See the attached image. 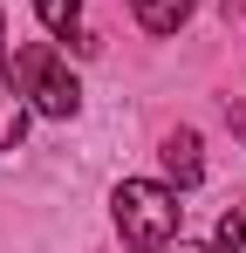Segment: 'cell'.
Listing matches in <instances>:
<instances>
[{
  "mask_svg": "<svg viewBox=\"0 0 246 253\" xmlns=\"http://www.w3.org/2000/svg\"><path fill=\"white\" fill-rule=\"evenodd\" d=\"M130 7H137V21H144L151 35H178V28H185V14H192L199 0H130Z\"/></svg>",
  "mask_w": 246,
  "mask_h": 253,
  "instance_id": "cell-5",
  "label": "cell"
},
{
  "mask_svg": "<svg viewBox=\"0 0 246 253\" xmlns=\"http://www.w3.org/2000/svg\"><path fill=\"white\" fill-rule=\"evenodd\" d=\"M14 83H21V96L35 103L41 117H55V124H69L82 110V89H76V76H69V62H62L48 42L14 48Z\"/></svg>",
  "mask_w": 246,
  "mask_h": 253,
  "instance_id": "cell-2",
  "label": "cell"
},
{
  "mask_svg": "<svg viewBox=\"0 0 246 253\" xmlns=\"http://www.w3.org/2000/svg\"><path fill=\"white\" fill-rule=\"evenodd\" d=\"M110 212H117V233L123 247H164L171 233H178V192L171 185H151V178H123L117 199H110Z\"/></svg>",
  "mask_w": 246,
  "mask_h": 253,
  "instance_id": "cell-1",
  "label": "cell"
},
{
  "mask_svg": "<svg viewBox=\"0 0 246 253\" xmlns=\"http://www.w3.org/2000/svg\"><path fill=\"white\" fill-rule=\"evenodd\" d=\"M21 96H14V76H7V28H0V151H14L21 144Z\"/></svg>",
  "mask_w": 246,
  "mask_h": 253,
  "instance_id": "cell-4",
  "label": "cell"
},
{
  "mask_svg": "<svg viewBox=\"0 0 246 253\" xmlns=\"http://www.w3.org/2000/svg\"><path fill=\"white\" fill-rule=\"evenodd\" d=\"M219 253H246V206H233L219 219Z\"/></svg>",
  "mask_w": 246,
  "mask_h": 253,
  "instance_id": "cell-7",
  "label": "cell"
},
{
  "mask_svg": "<svg viewBox=\"0 0 246 253\" xmlns=\"http://www.w3.org/2000/svg\"><path fill=\"white\" fill-rule=\"evenodd\" d=\"M35 14H41V28H48V35H69V42H76L82 28V0H35Z\"/></svg>",
  "mask_w": 246,
  "mask_h": 253,
  "instance_id": "cell-6",
  "label": "cell"
},
{
  "mask_svg": "<svg viewBox=\"0 0 246 253\" xmlns=\"http://www.w3.org/2000/svg\"><path fill=\"white\" fill-rule=\"evenodd\" d=\"M158 158H164V171H171L178 185H199V178H205V151H199V130H171Z\"/></svg>",
  "mask_w": 246,
  "mask_h": 253,
  "instance_id": "cell-3",
  "label": "cell"
},
{
  "mask_svg": "<svg viewBox=\"0 0 246 253\" xmlns=\"http://www.w3.org/2000/svg\"><path fill=\"white\" fill-rule=\"evenodd\" d=\"M178 253H205V247H178Z\"/></svg>",
  "mask_w": 246,
  "mask_h": 253,
  "instance_id": "cell-8",
  "label": "cell"
}]
</instances>
